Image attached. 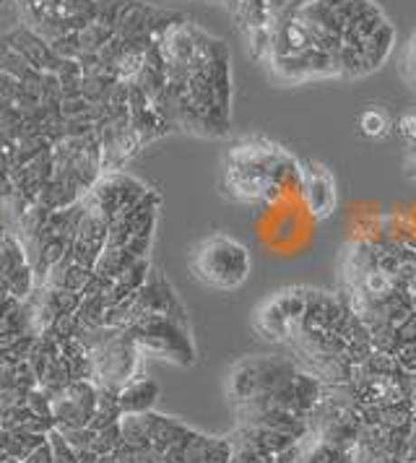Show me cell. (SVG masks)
I'll return each mask as SVG.
<instances>
[{"label":"cell","instance_id":"8","mask_svg":"<svg viewBox=\"0 0 416 463\" xmlns=\"http://www.w3.org/2000/svg\"><path fill=\"white\" fill-rule=\"evenodd\" d=\"M229 401L234 406H242L250 401H258L263 396V383H260V357H248L237 362L229 373L227 383Z\"/></svg>","mask_w":416,"mask_h":463},{"label":"cell","instance_id":"13","mask_svg":"<svg viewBox=\"0 0 416 463\" xmlns=\"http://www.w3.org/2000/svg\"><path fill=\"white\" fill-rule=\"evenodd\" d=\"M356 126H359V133L364 136V138H383V136H388L391 130H393V123H391V118H388V112L385 109H380V107H364L362 112H359V118H356Z\"/></svg>","mask_w":416,"mask_h":463},{"label":"cell","instance_id":"19","mask_svg":"<svg viewBox=\"0 0 416 463\" xmlns=\"http://www.w3.org/2000/svg\"><path fill=\"white\" fill-rule=\"evenodd\" d=\"M403 71H406V79L416 86V32L414 37L406 44V55H403Z\"/></svg>","mask_w":416,"mask_h":463},{"label":"cell","instance_id":"2","mask_svg":"<svg viewBox=\"0 0 416 463\" xmlns=\"http://www.w3.org/2000/svg\"><path fill=\"white\" fill-rule=\"evenodd\" d=\"M128 334L133 336L141 354L169 359L175 364L190 367L195 362V346L190 338V328L180 326L177 320L162 316H144L128 326Z\"/></svg>","mask_w":416,"mask_h":463},{"label":"cell","instance_id":"9","mask_svg":"<svg viewBox=\"0 0 416 463\" xmlns=\"http://www.w3.org/2000/svg\"><path fill=\"white\" fill-rule=\"evenodd\" d=\"M159 399V385L146 375H136L118 391L120 411L125 414H148L154 411V403Z\"/></svg>","mask_w":416,"mask_h":463},{"label":"cell","instance_id":"11","mask_svg":"<svg viewBox=\"0 0 416 463\" xmlns=\"http://www.w3.org/2000/svg\"><path fill=\"white\" fill-rule=\"evenodd\" d=\"M273 297H276V302L281 305V310L291 320V336H294L299 331L302 320H305V313H307V289L305 287H289V289L276 292Z\"/></svg>","mask_w":416,"mask_h":463},{"label":"cell","instance_id":"7","mask_svg":"<svg viewBox=\"0 0 416 463\" xmlns=\"http://www.w3.org/2000/svg\"><path fill=\"white\" fill-rule=\"evenodd\" d=\"M299 195H302V203L310 211L312 219H328L338 203V190H336L331 169L317 165V162H305Z\"/></svg>","mask_w":416,"mask_h":463},{"label":"cell","instance_id":"5","mask_svg":"<svg viewBox=\"0 0 416 463\" xmlns=\"http://www.w3.org/2000/svg\"><path fill=\"white\" fill-rule=\"evenodd\" d=\"M144 316L172 317V320H177L180 326L190 328L185 307H183V302L175 295L172 284L162 276V271H154V269H151V274H148V281L136 292L133 307H130V323ZM130 323H128V326H130Z\"/></svg>","mask_w":416,"mask_h":463},{"label":"cell","instance_id":"18","mask_svg":"<svg viewBox=\"0 0 416 463\" xmlns=\"http://www.w3.org/2000/svg\"><path fill=\"white\" fill-rule=\"evenodd\" d=\"M24 463H55V458H52V445H50V440L44 438V440L24 458Z\"/></svg>","mask_w":416,"mask_h":463},{"label":"cell","instance_id":"20","mask_svg":"<svg viewBox=\"0 0 416 463\" xmlns=\"http://www.w3.org/2000/svg\"><path fill=\"white\" fill-rule=\"evenodd\" d=\"M398 383H401L403 399L411 401V403L416 406V373H406V370H401V373H398Z\"/></svg>","mask_w":416,"mask_h":463},{"label":"cell","instance_id":"22","mask_svg":"<svg viewBox=\"0 0 416 463\" xmlns=\"http://www.w3.org/2000/svg\"><path fill=\"white\" fill-rule=\"evenodd\" d=\"M401 463H416V458H403V461Z\"/></svg>","mask_w":416,"mask_h":463},{"label":"cell","instance_id":"14","mask_svg":"<svg viewBox=\"0 0 416 463\" xmlns=\"http://www.w3.org/2000/svg\"><path fill=\"white\" fill-rule=\"evenodd\" d=\"M120 445H123V432H120V421H115V424L104 427L94 435L91 450L102 458V456H112Z\"/></svg>","mask_w":416,"mask_h":463},{"label":"cell","instance_id":"16","mask_svg":"<svg viewBox=\"0 0 416 463\" xmlns=\"http://www.w3.org/2000/svg\"><path fill=\"white\" fill-rule=\"evenodd\" d=\"M47 440L52 445V458H55V463H79V450L62 438V432L58 427L47 432Z\"/></svg>","mask_w":416,"mask_h":463},{"label":"cell","instance_id":"15","mask_svg":"<svg viewBox=\"0 0 416 463\" xmlns=\"http://www.w3.org/2000/svg\"><path fill=\"white\" fill-rule=\"evenodd\" d=\"M234 461V440L232 438H208L203 463H232Z\"/></svg>","mask_w":416,"mask_h":463},{"label":"cell","instance_id":"3","mask_svg":"<svg viewBox=\"0 0 416 463\" xmlns=\"http://www.w3.org/2000/svg\"><path fill=\"white\" fill-rule=\"evenodd\" d=\"M148 188L141 180H136L133 175L125 172H107L97 180V185L89 190L86 195L91 198V203L102 211L104 219L112 222L118 216H123L125 211H130L141 198H144Z\"/></svg>","mask_w":416,"mask_h":463},{"label":"cell","instance_id":"12","mask_svg":"<svg viewBox=\"0 0 416 463\" xmlns=\"http://www.w3.org/2000/svg\"><path fill=\"white\" fill-rule=\"evenodd\" d=\"M393 133L406 148V175L416 180V109L401 115L393 123Z\"/></svg>","mask_w":416,"mask_h":463},{"label":"cell","instance_id":"24","mask_svg":"<svg viewBox=\"0 0 416 463\" xmlns=\"http://www.w3.org/2000/svg\"><path fill=\"white\" fill-rule=\"evenodd\" d=\"M3 5H5V0H0V11H3Z\"/></svg>","mask_w":416,"mask_h":463},{"label":"cell","instance_id":"17","mask_svg":"<svg viewBox=\"0 0 416 463\" xmlns=\"http://www.w3.org/2000/svg\"><path fill=\"white\" fill-rule=\"evenodd\" d=\"M62 438L71 442L79 453L81 450H91V442H94V430L91 427H79V430H61Z\"/></svg>","mask_w":416,"mask_h":463},{"label":"cell","instance_id":"21","mask_svg":"<svg viewBox=\"0 0 416 463\" xmlns=\"http://www.w3.org/2000/svg\"><path fill=\"white\" fill-rule=\"evenodd\" d=\"M0 463H24V461H19V458H11V456H3Z\"/></svg>","mask_w":416,"mask_h":463},{"label":"cell","instance_id":"23","mask_svg":"<svg viewBox=\"0 0 416 463\" xmlns=\"http://www.w3.org/2000/svg\"><path fill=\"white\" fill-rule=\"evenodd\" d=\"M409 289H411V292H416V281H414V284H411V287H409Z\"/></svg>","mask_w":416,"mask_h":463},{"label":"cell","instance_id":"4","mask_svg":"<svg viewBox=\"0 0 416 463\" xmlns=\"http://www.w3.org/2000/svg\"><path fill=\"white\" fill-rule=\"evenodd\" d=\"M99 385L94 380H71L61 393L52 399V420L58 430H79L89 427L97 411Z\"/></svg>","mask_w":416,"mask_h":463},{"label":"cell","instance_id":"10","mask_svg":"<svg viewBox=\"0 0 416 463\" xmlns=\"http://www.w3.org/2000/svg\"><path fill=\"white\" fill-rule=\"evenodd\" d=\"M252 326L260 336L270 341H289L291 338V320L276 302V297H269L255 313H252Z\"/></svg>","mask_w":416,"mask_h":463},{"label":"cell","instance_id":"6","mask_svg":"<svg viewBox=\"0 0 416 463\" xmlns=\"http://www.w3.org/2000/svg\"><path fill=\"white\" fill-rule=\"evenodd\" d=\"M107 234H109V222L89 195H83V216L79 222V230L73 237V260L86 269H94L99 255L107 248Z\"/></svg>","mask_w":416,"mask_h":463},{"label":"cell","instance_id":"1","mask_svg":"<svg viewBox=\"0 0 416 463\" xmlns=\"http://www.w3.org/2000/svg\"><path fill=\"white\" fill-rule=\"evenodd\" d=\"M248 248L229 237V234H208L203 237L193 253H190V271L193 276L208 287V289H219V292H232L237 287H242L250 276Z\"/></svg>","mask_w":416,"mask_h":463},{"label":"cell","instance_id":"25","mask_svg":"<svg viewBox=\"0 0 416 463\" xmlns=\"http://www.w3.org/2000/svg\"><path fill=\"white\" fill-rule=\"evenodd\" d=\"M414 89H416V86H414Z\"/></svg>","mask_w":416,"mask_h":463}]
</instances>
